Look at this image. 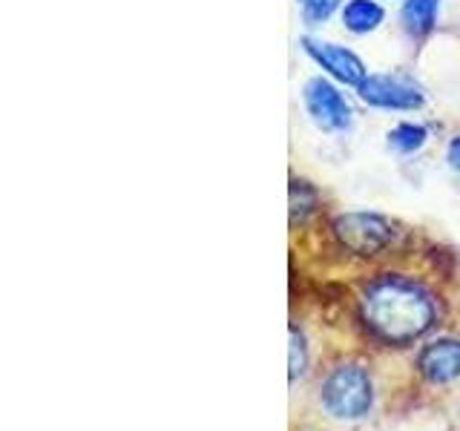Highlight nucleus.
I'll use <instances>...</instances> for the list:
<instances>
[{"label":"nucleus","instance_id":"nucleus-1","mask_svg":"<svg viewBox=\"0 0 460 431\" xmlns=\"http://www.w3.org/2000/svg\"><path fill=\"white\" fill-rule=\"evenodd\" d=\"M359 313L377 339L388 345H409L435 325L438 305L420 282L388 273L366 287Z\"/></svg>","mask_w":460,"mask_h":431},{"label":"nucleus","instance_id":"nucleus-2","mask_svg":"<svg viewBox=\"0 0 460 431\" xmlns=\"http://www.w3.org/2000/svg\"><path fill=\"white\" fill-rule=\"evenodd\" d=\"M374 388L363 365L345 363L328 374L323 383V406L337 420H359L371 411Z\"/></svg>","mask_w":460,"mask_h":431},{"label":"nucleus","instance_id":"nucleus-3","mask_svg":"<svg viewBox=\"0 0 460 431\" xmlns=\"http://www.w3.org/2000/svg\"><path fill=\"white\" fill-rule=\"evenodd\" d=\"M334 236L357 256H377L394 242V227L377 213H342L334 219Z\"/></svg>","mask_w":460,"mask_h":431},{"label":"nucleus","instance_id":"nucleus-4","mask_svg":"<svg viewBox=\"0 0 460 431\" xmlns=\"http://www.w3.org/2000/svg\"><path fill=\"white\" fill-rule=\"evenodd\" d=\"M302 101H305V110L314 119V124L325 129V133H340V129L351 127V107L349 101L342 98V92L334 84L325 78H311L302 90Z\"/></svg>","mask_w":460,"mask_h":431},{"label":"nucleus","instance_id":"nucleus-5","mask_svg":"<svg viewBox=\"0 0 460 431\" xmlns=\"http://www.w3.org/2000/svg\"><path fill=\"white\" fill-rule=\"evenodd\" d=\"M359 98L380 110H417L423 107V92L400 75H368L357 86Z\"/></svg>","mask_w":460,"mask_h":431},{"label":"nucleus","instance_id":"nucleus-6","mask_svg":"<svg viewBox=\"0 0 460 431\" xmlns=\"http://www.w3.org/2000/svg\"><path fill=\"white\" fill-rule=\"evenodd\" d=\"M302 47L305 52L314 57L316 64H320L328 75H334L340 84H349V86H359L368 75H366V64L359 61V57L340 47V43H325V40H314V38H305L302 40Z\"/></svg>","mask_w":460,"mask_h":431},{"label":"nucleus","instance_id":"nucleus-7","mask_svg":"<svg viewBox=\"0 0 460 431\" xmlns=\"http://www.w3.org/2000/svg\"><path fill=\"white\" fill-rule=\"evenodd\" d=\"M417 368L429 383H452L460 377V342L438 339L429 342L417 356Z\"/></svg>","mask_w":460,"mask_h":431},{"label":"nucleus","instance_id":"nucleus-8","mask_svg":"<svg viewBox=\"0 0 460 431\" xmlns=\"http://www.w3.org/2000/svg\"><path fill=\"white\" fill-rule=\"evenodd\" d=\"M383 6L374 0H349L342 9V23L354 35H368L383 23Z\"/></svg>","mask_w":460,"mask_h":431},{"label":"nucleus","instance_id":"nucleus-9","mask_svg":"<svg viewBox=\"0 0 460 431\" xmlns=\"http://www.w3.org/2000/svg\"><path fill=\"white\" fill-rule=\"evenodd\" d=\"M438 9H440V0H406L400 9V23L409 35L420 38L431 32V26L438 21Z\"/></svg>","mask_w":460,"mask_h":431},{"label":"nucleus","instance_id":"nucleus-10","mask_svg":"<svg viewBox=\"0 0 460 431\" xmlns=\"http://www.w3.org/2000/svg\"><path fill=\"white\" fill-rule=\"evenodd\" d=\"M426 144V127L420 124H397L388 133V147L397 153H414Z\"/></svg>","mask_w":460,"mask_h":431},{"label":"nucleus","instance_id":"nucleus-11","mask_svg":"<svg viewBox=\"0 0 460 431\" xmlns=\"http://www.w3.org/2000/svg\"><path fill=\"white\" fill-rule=\"evenodd\" d=\"M314 205H316V196L311 187L305 181H294L291 184V222L296 224L305 219V216L314 210Z\"/></svg>","mask_w":460,"mask_h":431},{"label":"nucleus","instance_id":"nucleus-12","mask_svg":"<svg viewBox=\"0 0 460 431\" xmlns=\"http://www.w3.org/2000/svg\"><path fill=\"white\" fill-rule=\"evenodd\" d=\"M299 12H302V21L308 26H320L323 21H328L334 9L340 6V0H296Z\"/></svg>","mask_w":460,"mask_h":431},{"label":"nucleus","instance_id":"nucleus-13","mask_svg":"<svg viewBox=\"0 0 460 431\" xmlns=\"http://www.w3.org/2000/svg\"><path fill=\"white\" fill-rule=\"evenodd\" d=\"M305 365H308L305 339H302V334H299L296 328H291V363H288V368H291V383L305 374Z\"/></svg>","mask_w":460,"mask_h":431},{"label":"nucleus","instance_id":"nucleus-14","mask_svg":"<svg viewBox=\"0 0 460 431\" xmlns=\"http://www.w3.org/2000/svg\"><path fill=\"white\" fill-rule=\"evenodd\" d=\"M446 155H449V164L460 172V138H455L449 144V153H446Z\"/></svg>","mask_w":460,"mask_h":431}]
</instances>
